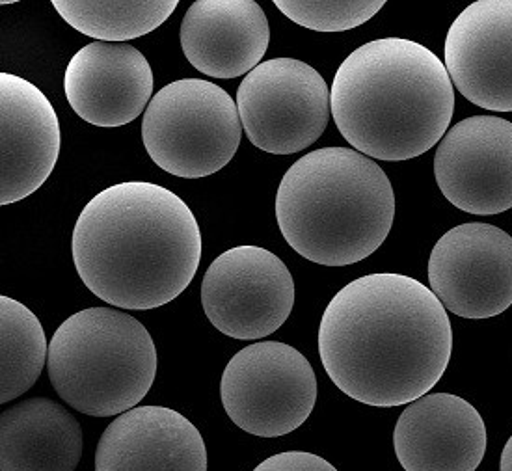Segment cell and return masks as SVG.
I'll return each mask as SVG.
<instances>
[{
	"label": "cell",
	"instance_id": "6da1fadb",
	"mask_svg": "<svg viewBox=\"0 0 512 471\" xmlns=\"http://www.w3.org/2000/svg\"><path fill=\"white\" fill-rule=\"evenodd\" d=\"M453 352L447 310L405 274H367L330 300L319 324L326 375L358 403H414L444 377Z\"/></svg>",
	"mask_w": 512,
	"mask_h": 471
},
{
	"label": "cell",
	"instance_id": "7a4b0ae2",
	"mask_svg": "<svg viewBox=\"0 0 512 471\" xmlns=\"http://www.w3.org/2000/svg\"><path fill=\"white\" fill-rule=\"evenodd\" d=\"M82 283L114 308L155 310L176 300L202 259L198 220L172 190L127 181L101 190L73 229Z\"/></svg>",
	"mask_w": 512,
	"mask_h": 471
},
{
	"label": "cell",
	"instance_id": "3957f363",
	"mask_svg": "<svg viewBox=\"0 0 512 471\" xmlns=\"http://www.w3.org/2000/svg\"><path fill=\"white\" fill-rule=\"evenodd\" d=\"M330 108L341 136L369 159L408 161L434 148L455 112L445 64L418 41L382 38L337 69Z\"/></svg>",
	"mask_w": 512,
	"mask_h": 471
},
{
	"label": "cell",
	"instance_id": "277c9868",
	"mask_svg": "<svg viewBox=\"0 0 512 471\" xmlns=\"http://www.w3.org/2000/svg\"><path fill=\"white\" fill-rule=\"evenodd\" d=\"M276 218L283 239L304 259L347 267L388 239L395 194L384 170L360 151L315 149L283 175Z\"/></svg>",
	"mask_w": 512,
	"mask_h": 471
},
{
	"label": "cell",
	"instance_id": "5b68a950",
	"mask_svg": "<svg viewBox=\"0 0 512 471\" xmlns=\"http://www.w3.org/2000/svg\"><path fill=\"white\" fill-rule=\"evenodd\" d=\"M47 369L54 391L77 412L122 416L151 390L157 349L148 328L133 315L88 308L58 326Z\"/></svg>",
	"mask_w": 512,
	"mask_h": 471
},
{
	"label": "cell",
	"instance_id": "8992f818",
	"mask_svg": "<svg viewBox=\"0 0 512 471\" xmlns=\"http://www.w3.org/2000/svg\"><path fill=\"white\" fill-rule=\"evenodd\" d=\"M243 138L237 101L215 82L181 79L151 99L142 140L159 168L185 179L220 172Z\"/></svg>",
	"mask_w": 512,
	"mask_h": 471
},
{
	"label": "cell",
	"instance_id": "52a82bcc",
	"mask_svg": "<svg viewBox=\"0 0 512 471\" xmlns=\"http://www.w3.org/2000/svg\"><path fill=\"white\" fill-rule=\"evenodd\" d=\"M220 397L231 421L259 438L297 431L317 403V377L308 358L280 341H259L226 365Z\"/></svg>",
	"mask_w": 512,
	"mask_h": 471
},
{
	"label": "cell",
	"instance_id": "ba28073f",
	"mask_svg": "<svg viewBox=\"0 0 512 471\" xmlns=\"http://www.w3.org/2000/svg\"><path fill=\"white\" fill-rule=\"evenodd\" d=\"M244 133L256 148L293 155L315 144L330 122V90L317 69L295 58H272L237 90Z\"/></svg>",
	"mask_w": 512,
	"mask_h": 471
},
{
	"label": "cell",
	"instance_id": "9c48e42d",
	"mask_svg": "<svg viewBox=\"0 0 512 471\" xmlns=\"http://www.w3.org/2000/svg\"><path fill=\"white\" fill-rule=\"evenodd\" d=\"M207 319L224 336L252 341L282 328L295 306V282L282 259L259 246L216 257L202 282Z\"/></svg>",
	"mask_w": 512,
	"mask_h": 471
},
{
	"label": "cell",
	"instance_id": "30bf717a",
	"mask_svg": "<svg viewBox=\"0 0 512 471\" xmlns=\"http://www.w3.org/2000/svg\"><path fill=\"white\" fill-rule=\"evenodd\" d=\"M429 283L457 317H498L512 306L511 235L483 222L449 229L432 248Z\"/></svg>",
	"mask_w": 512,
	"mask_h": 471
},
{
	"label": "cell",
	"instance_id": "8fae6325",
	"mask_svg": "<svg viewBox=\"0 0 512 471\" xmlns=\"http://www.w3.org/2000/svg\"><path fill=\"white\" fill-rule=\"evenodd\" d=\"M434 177L447 202L464 213L512 209V122L472 116L453 125L436 149Z\"/></svg>",
	"mask_w": 512,
	"mask_h": 471
},
{
	"label": "cell",
	"instance_id": "7c38bea8",
	"mask_svg": "<svg viewBox=\"0 0 512 471\" xmlns=\"http://www.w3.org/2000/svg\"><path fill=\"white\" fill-rule=\"evenodd\" d=\"M445 69L473 105L512 112V0H477L453 21Z\"/></svg>",
	"mask_w": 512,
	"mask_h": 471
},
{
	"label": "cell",
	"instance_id": "4fadbf2b",
	"mask_svg": "<svg viewBox=\"0 0 512 471\" xmlns=\"http://www.w3.org/2000/svg\"><path fill=\"white\" fill-rule=\"evenodd\" d=\"M0 203L25 200L53 174L60 155V122L40 88L0 73Z\"/></svg>",
	"mask_w": 512,
	"mask_h": 471
},
{
	"label": "cell",
	"instance_id": "5bb4252c",
	"mask_svg": "<svg viewBox=\"0 0 512 471\" xmlns=\"http://www.w3.org/2000/svg\"><path fill=\"white\" fill-rule=\"evenodd\" d=\"M153 69L133 45L94 41L69 60L64 90L75 114L95 127L135 122L153 99Z\"/></svg>",
	"mask_w": 512,
	"mask_h": 471
},
{
	"label": "cell",
	"instance_id": "9a60e30c",
	"mask_svg": "<svg viewBox=\"0 0 512 471\" xmlns=\"http://www.w3.org/2000/svg\"><path fill=\"white\" fill-rule=\"evenodd\" d=\"M393 447L405 471H475L485 458V421L462 397L423 395L401 412Z\"/></svg>",
	"mask_w": 512,
	"mask_h": 471
},
{
	"label": "cell",
	"instance_id": "2e32d148",
	"mask_svg": "<svg viewBox=\"0 0 512 471\" xmlns=\"http://www.w3.org/2000/svg\"><path fill=\"white\" fill-rule=\"evenodd\" d=\"M95 471H207V447L183 414L166 406H136L103 432Z\"/></svg>",
	"mask_w": 512,
	"mask_h": 471
},
{
	"label": "cell",
	"instance_id": "e0dca14e",
	"mask_svg": "<svg viewBox=\"0 0 512 471\" xmlns=\"http://www.w3.org/2000/svg\"><path fill=\"white\" fill-rule=\"evenodd\" d=\"M269 43V19L254 0H198L181 23V49L190 66L213 79L248 75Z\"/></svg>",
	"mask_w": 512,
	"mask_h": 471
},
{
	"label": "cell",
	"instance_id": "ac0fdd59",
	"mask_svg": "<svg viewBox=\"0 0 512 471\" xmlns=\"http://www.w3.org/2000/svg\"><path fill=\"white\" fill-rule=\"evenodd\" d=\"M82 429L62 404L34 397L2 412L0 471H75Z\"/></svg>",
	"mask_w": 512,
	"mask_h": 471
},
{
	"label": "cell",
	"instance_id": "d6986e66",
	"mask_svg": "<svg viewBox=\"0 0 512 471\" xmlns=\"http://www.w3.org/2000/svg\"><path fill=\"white\" fill-rule=\"evenodd\" d=\"M53 6L69 27L84 36L122 43L164 25L177 0H53Z\"/></svg>",
	"mask_w": 512,
	"mask_h": 471
},
{
	"label": "cell",
	"instance_id": "ffe728a7",
	"mask_svg": "<svg viewBox=\"0 0 512 471\" xmlns=\"http://www.w3.org/2000/svg\"><path fill=\"white\" fill-rule=\"evenodd\" d=\"M0 403L25 395L49 360V345L40 319L25 304L0 297Z\"/></svg>",
	"mask_w": 512,
	"mask_h": 471
},
{
	"label": "cell",
	"instance_id": "44dd1931",
	"mask_svg": "<svg viewBox=\"0 0 512 471\" xmlns=\"http://www.w3.org/2000/svg\"><path fill=\"white\" fill-rule=\"evenodd\" d=\"M384 4V0H274V6L285 17L315 32H345L362 27Z\"/></svg>",
	"mask_w": 512,
	"mask_h": 471
},
{
	"label": "cell",
	"instance_id": "7402d4cb",
	"mask_svg": "<svg viewBox=\"0 0 512 471\" xmlns=\"http://www.w3.org/2000/svg\"><path fill=\"white\" fill-rule=\"evenodd\" d=\"M254 471H337L328 460L306 451H287L263 460Z\"/></svg>",
	"mask_w": 512,
	"mask_h": 471
},
{
	"label": "cell",
	"instance_id": "603a6c76",
	"mask_svg": "<svg viewBox=\"0 0 512 471\" xmlns=\"http://www.w3.org/2000/svg\"><path fill=\"white\" fill-rule=\"evenodd\" d=\"M499 471H512V436L509 438V442L505 444V447H503Z\"/></svg>",
	"mask_w": 512,
	"mask_h": 471
}]
</instances>
